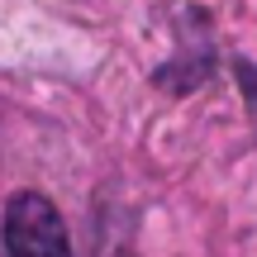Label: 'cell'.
<instances>
[{"mask_svg":"<svg viewBox=\"0 0 257 257\" xmlns=\"http://www.w3.org/2000/svg\"><path fill=\"white\" fill-rule=\"evenodd\" d=\"M0 257H76L72 233L48 195L19 191L0 214Z\"/></svg>","mask_w":257,"mask_h":257,"instance_id":"obj_1","label":"cell"},{"mask_svg":"<svg viewBox=\"0 0 257 257\" xmlns=\"http://www.w3.org/2000/svg\"><path fill=\"white\" fill-rule=\"evenodd\" d=\"M214 76V34H210V10L186 5L176 15V53L153 72V86L172 95H191Z\"/></svg>","mask_w":257,"mask_h":257,"instance_id":"obj_2","label":"cell"},{"mask_svg":"<svg viewBox=\"0 0 257 257\" xmlns=\"http://www.w3.org/2000/svg\"><path fill=\"white\" fill-rule=\"evenodd\" d=\"M233 67H238V76H243V86H248V105L257 110V67H252V62H243V57H238V62H233Z\"/></svg>","mask_w":257,"mask_h":257,"instance_id":"obj_3","label":"cell"}]
</instances>
